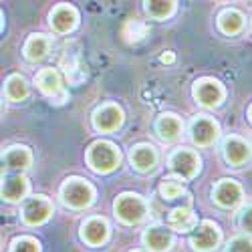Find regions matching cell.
Returning a JSON list of instances; mask_svg holds the SVG:
<instances>
[{
    "instance_id": "cell-1",
    "label": "cell",
    "mask_w": 252,
    "mask_h": 252,
    "mask_svg": "<svg viewBox=\"0 0 252 252\" xmlns=\"http://www.w3.org/2000/svg\"><path fill=\"white\" fill-rule=\"evenodd\" d=\"M121 161V154L111 141H95L87 152V163L97 174H109Z\"/></svg>"
},
{
    "instance_id": "cell-2",
    "label": "cell",
    "mask_w": 252,
    "mask_h": 252,
    "mask_svg": "<svg viewBox=\"0 0 252 252\" xmlns=\"http://www.w3.org/2000/svg\"><path fill=\"white\" fill-rule=\"evenodd\" d=\"M61 198L63 204L75 208V210H83L93 204L95 200V190L93 186L81 178H69L65 184L61 186Z\"/></svg>"
},
{
    "instance_id": "cell-3",
    "label": "cell",
    "mask_w": 252,
    "mask_h": 252,
    "mask_svg": "<svg viewBox=\"0 0 252 252\" xmlns=\"http://www.w3.org/2000/svg\"><path fill=\"white\" fill-rule=\"evenodd\" d=\"M115 216L123 224H139L145 218V202L137 194H121L115 204Z\"/></svg>"
},
{
    "instance_id": "cell-4",
    "label": "cell",
    "mask_w": 252,
    "mask_h": 252,
    "mask_svg": "<svg viewBox=\"0 0 252 252\" xmlns=\"http://www.w3.org/2000/svg\"><path fill=\"white\" fill-rule=\"evenodd\" d=\"M167 163H170V170L174 174H178L180 178H184V180L194 178L198 174V170H200V158H198V154L192 152V150H188V148L176 150L170 156V161H167Z\"/></svg>"
},
{
    "instance_id": "cell-5",
    "label": "cell",
    "mask_w": 252,
    "mask_h": 252,
    "mask_svg": "<svg viewBox=\"0 0 252 252\" xmlns=\"http://www.w3.org/2000/svg\"><path fill=\"white\" fill-rule=\"evenodd\" d=\"M34 83L36 87L40 89L45 97L51 99V103H63L67 97L65 89H63V81H61V75L55 71V69H40L38 75L34 77Z\"/></svg>"
},
{
    "instance_id": "cell-6",
    "label": "cell",
    "mask_w": 252,
    "mask_h": 252,
    "mask_svg": "<svg viewBox=\"0 0 252 252\" xmlns=\"http://www.w3.org/2000/svg\"><path fill=\"white\" fill-rule=\"evenodd\" d=\"M53 214V204L49 202L47 196H34L31 200H27L25 208H23V220L29 226H38L45 224Z\"/></svg>"
},
{
    "instance_id": "cell-7",
    "label": "cell",
    "mask_w": 252,
    "mask_h": 252,
    "mask_svg": "<svg viewBox=\"0 0 252 252\" xmlns=\"http://www.w3.org/2000/svg\"><path fill=\"white\" fill-rule=\"evenodd\" d=\"M61 69L65 73L67 81L71 85H79V83L85 79V67H83V61H81V51L79 45H71L65 49V55L61 59Z\"/></svg>"
},
{
    "instance_id": "cell-8",
    "label": "cell",
    "mask_w": 252,
    "mask_h": 252,
    "mask_svg": "<svg viewBox=\"0 0 252 252\" xmlns=\"http://www.w3.org/2000/svg\"><path fill=\"white\" fill-rule=\"evenodd\" d=\"M190 137L196 145H210L218 137V125L208 115H198L190 125Z\"/></svg>"
},
{
    "instance_id": "cell-9",
    "label": "cell",
    "mask_w": 252,
    "mask_h": 252,
    "mask_svg": "<svg viewBox=\"0 0 252 252\" xmlns=\"http://www.w3.org/2000/svg\"><path fill=\"white\" fill-rule=\"evenodd\" d=\"M220 242V228L214 222H204L196 232L190 238V244L194 250L200 252H208V250H214Z\"/></svg>"
},
{
    "instance_id": "cell-10",
    "label": "cell",
    "mask_w": 252,
    "mask_h": 252,
    "mask_svg": "<svg viewBox=\"0 0 252 252\" xmlns=\"http://www.w3.org/2000/svg\"><path fill=\"white\" fill-rule=\"evenodd\" d=\"M121 123H123V113L117 105H103V107H99L93 113V125L97 131H103V133L115 131Z\"/></svg>"
},
{
    "instance_id": "cell-11",
    "label": "cell",
    "mask_w": 252,
    "mask_h": 252,
    "mask_svg": "<svg viewBox=\"0 0 252 252\" xmlns=\"http://www.w3.org/2000/svg\"><path fill=\"white\" fill-rule=\"evenodd\" d=\"M214 202L222 208H234L242 200V190L234 180H220L214 188Z\"/></svg>"
},
{
    "instance_id": "cell-12",
    "label": "cell",
    "mask_w": 252,
    "mask_h": 252,
    "mask_svg": "<svg viewBox=\"0 0 252 252\" xmlns=\"http://www.w3.org/2000/svg\"><path fill=\"white\" fill-rule=\"evenodd\" d=\"M143 244L152 252H167L174 244V234H172L170 228L152 226L143 232Z\"/></svg>"
},
{
    "instance_id": "cell-13",
    "label": "cell",
    "mask_w": 252,
    "mask_h": 252,
    "mask_svg": "<svg viewBox=\"0 0 252 252\" xmlns=\"http://www.w3.org/2000/svg\"><path fill=\"white\" fill-rule=\"evenodd\" d=\"M194 95L204 107H216V105H220V101L224 97V91L220 87V83H216L212 79H202L200 83H196Z\"/></svg>"
},
{
    "instance_id": "cell-14",
    "label": "cell",
    "mask_w": 252,
    "mask_h": 252,
    "mask_svg": "<svg viewBox=\"0 0 252 252\" xmlns=\"http://www.w3.org/2000/svg\"><path fill=\"white\" fill-rule=\"evenodd\" d=\"M77 10L69 4H61L51 12V27L55 32L67 34L77 27Z\"/></svg>"
},
{
    "instance_id": "cell-15",
    "label": "cell",
    "mask_w": 252,
    "mask_h": 252,
    "mask_svg": "<svg viewBox=\"0 0 252 252\" xmlns=\"http://www.w3.org/2000/svg\"><path fill=\"white\" fill-rule=\"evenodd\" d=\"M222 152H224V158L228 163H232V165H242L248 161L250 158V148H248V143L242 141L240 137H234V135H230L224 139V145H222Z\"/></svg>"
},
{
    "instance_id": "cell-16",
    "label": "cell",
    "mask_w": 252,
    "mask_h": 252,
    "mask_svg": "<svg viewBox=\"0 0 252 252\" xmlns=\"http://www.w3.org/2000/svg\"><path fill=\"white\" fill-rule=\"evenodd\" d=\"M81 236L87 244L91 246H99L107 240L109 236V226L103 218H89L81 228Z\"/></svg>"
},
{
    "instance_id": "cell-17",
    "label": "cell",
    "mask_w": 252,
    "mask_h": 252,
    "mask_svg": "<svg viewBox=\"0 0 252 252\" xmlns=\"http://www.w3.org/2000/svg\"><path fill=\"white\" fill-rule=\"evenodd\" d=\"M131 163L137 172H152L158 163V152L148 143H139L131 150Z\"/></svg>"
},
{
    "instance_id": "cell-18",
    "label": "cell",
    "mask_w": 252,
    "mask_h": 252,
    "mask_svg": "<svg viewBox=\"0 0 252 252\" xmlns=\"http://www.w3.org/2000/svg\"><path fill=\"white\" fill-rule=\"evenodd\" d=\"M2 161L6 165V170H10V172H23V170H27V167L31 165L32 156H31L29 148H25V145H12V148H8L4 152Z\"/></svg>"
},
{
    "instance_id": "cell-19",
    "label": "cell",
    "mask_w": 252,
    "mask_h": 252,
    "mask_svg": "<svg viewBox=\"0 0 252 252\" xmlns=\"http://www.w3.org/2000/svg\"><path fill=\"white\" fill-rule=\"evenodd\" d=\"M29 192V180L20 174H12L6 176L2 182V198L6 202H18L23 200Z\"/></svg>"
},
{
    "instance_id": "cell-20",
    "label": "cell",
    "mask_w": 252,
    "mask_h": 252,
    "mask_svg": "<svg viewBox=\"0 0 252 252\" xmlns=\"http://www.w3.org/2000/svg\"><path fill=\"white\" fill-rule=\"evenodd\" d=\"M156 131L161 141H174L182 133V121L174 113H165L156 121Z\"/></svg>"
},
{
    "instance_id": "cell-21",
    "label": "cell",
    "mask_w": 252,
    "mask_h": 252,
    "mask_svg": "<svg viewBox=\"0 0 252 252\" xmlns=\"http://www.w3.org/2000/svg\"><path fill=\"white\" fill-rule=\"evenodd\" d=\"M51 51V38L45 34H31L25 43V57L31 63L43 61Z\"/></svg>"
},
{
    "instance_id": "cell-22",
    "label": "cell",
    "mask_w": 252,
    "mask_h": 252,
    "mask_svg": "<svg viewBox=\"0 0 252 252\" xmlns=\"http://www.w3.org/2000/svg\"><path fill=\"white\" fill-rule=\"evenodd\" d=\"M4 95L12 103L25 101L29 97V83H27V79L20 77V75H10L6 79V85H4Z\"/></svg>"
},
{
    "instance_id": "cell-23",
    "label": "cell",
    "mask_w": 252,
    "mask_h": 252,
    "mask_svg": "<svg viewBox=\"0 0 252 252\" xmlns=\"http://www.w3.org/2000/svg\"><path fill=\"white\" fill-rule=\"evenodd\" d=\"M218 27L224 34H238L244 27V16L234 10V8H230V10H224L220 16H218Z\"/></svg>"
},
{
    "instance_id": "cell-24",
    "label": "cell",
    "mask_w": 252,
    "mask_h": 252,
    "mask_svg": "<svg viewBox=\"0 0 252 252\" xmlns=\"http://www.w3.org/2000/svg\"><path fill=\"white\" fill-rule=\"evenodd\" d=\"M167 222H170V226L174 230H180V232H188V230H192L196 226V216L192 212V208H176L174 212L170 214V218H167Z\"/></svg>"
},
{
    "instance_id": "cell-25",
    "label": "cell",
    "mask_w": 252,
    "mask_h": 252,
    "mask_svg": "<svg viewBox=\"0 0 252 252\" xmlns=\"http://www.w3.org/2000/svg\"><path fill=\"white\" fill-rule=\"evenodd\" d=\"M145 34H148V27L137 18L127 20V25L123 27V36H125L127 43H137V40H141Z\"/></svg>"
},
{
    "instance_id": "cell-26",
    "label": "cell",
    "mask_w": 252,
    "mask_h": 252,
    "mask_svg": "<svg viewBox=\"0 0 252 252\" xmlns=\"http://www.w3.org/2000/svg\"><path fill=\"white\" fill-rule=\"evenodd\" d=\"M176 8V2H145V12L152 18H165Z\"/></svg>"
},
{
    "instance_id": "cell-27",
    "label": "cell",
    "mask_w": 252,
    "mask_h": 252,
    "mask_svg": "<svg viewBox=\"0 0 252 252\" xmlns=\"http://www.w3.org/2000/svg\"><path fill=\"white\" fill-rule=\"evenodd\" d=\"M159 194L163 200H176L184 194V186L176 180H163L159 186Z\"/></svg>"
},
{
    "instance_id": "cell-28",
    "label": "cell",
    "mask_w": 252,
    "mask_h": 252,
    "mask_svg": "<svg viewBox=\"0 0 252 252\" xmlns=\"http://www.w3.org/2000/svg\"><path fill=\"white\" fill-rule=\"evenodd\" d=\"M10 252H38V242L34 238H29V236L16 238L10 246Z\"/></svg>"
},
{
    "instance_id": "cell-29",
    "label": "cell",
    "mask_w": 252,
    "mask_h": 252,
    "mask_svg": "<svg viewBox=\"0 0 252 252\" xmlns=\"http://www.w3.org/2000/svg\"><path fill=\"white\" fill-rule=\"evenodd\" d=\"M226 252H252V240H248L246 236H236L230 240Z\"/></svg>"
},
{
    "instance_id": "cell-30",
    "label": "cell",
    "mask_w": 252,
    "mask_h": 252,
    "mask_svg": "<svg viewBox=\"0 0 252 252\" xmlns=\"http://www.w3.org/2000/svg\"><path fill=\"white\" fill-rule=\"evenodd\" d=\"M238 224H240L242 230H246V232L252 234V206H246L242 212H240V216H238Z\"/></svg>"
},
{
    "instance_id": "cell-31",
    "label": "cell",
    "mask_w": 252,
    "mask_h": 252,
    "mask_svg": "<svg viewBox=\"0 0 252 252\" xmlns=\"http://www.w3.org/2000/svg\"><path fill=\"white\" fill-rule=\"evenodd\" d=\"M161 61H163V63H174V55H172V53H167V55L161 57Z\"/></svg>"
},
{
    "instance_id": "cell-32",
    "label": "cell",
    "mask_w": 252,
    "mask_h": 252,
    "mask_svg": "<svg viewBox=\"0 0 252 252\" xmlns=\"http://www.w3.org/2000/svg\"><path fill=\"white\" fill-rule=\"evenodd\" d=\"M248 117H250V121H252V105H250V109H248Z\"/></svg>"
},
{
    "instance_id": "cell-33",
    "label": "cell",
    "mask_w": 252,
    "mask_h": 252,
    "mask_svg": "<svg viewBox=\"0 0 252 252\" xmlns=\"http://www.w3.org/2000/svg\"><path fill=\"white\" fill-rule=\"evenodd\" d=\"M135 252H139V250H135Z\"/></svg>"
}]
</instances>
